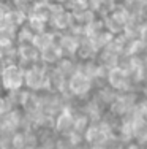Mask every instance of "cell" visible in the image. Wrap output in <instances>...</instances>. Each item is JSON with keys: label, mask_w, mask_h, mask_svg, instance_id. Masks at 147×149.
<instances>
[{"label": "cell", "mask_w": 147, "mask_h": 149, "mask_svg": "<svg viewBox=\"0 0 147 149\" xmlns=\"http://www.w3.org/2000/svg\"><path fill=\"white\" fill-rule=\"evenodd\" d=\"M2 84L8 91H17L24 84V72L16 65H6L2 72Z\"/></svg>", "instance_id": "cell-1"}, {"label": "cell", "mask_w": 147, "mask_h": 149, "mask_svg": "<svg viewBox=\"0 0 147 149\" xmlns=\"http://www.w3.org/2000/svg\"><path fill=\"white\" fill-rule=\"evenodd\" d=\"M92 87V81L84 72H76L70 76L68 79V89L71 91V94L75 95H84L90 91Z\"/></svg>", "instance_id": "cell-2"}, {"label": "cell", "mask_w": 147, "mask_h": 149, "mask_svg": "<svg viewBox=\"0 0 147 149\" xmlns=\"http://www.w3.org/2000/svg\"><path fill=\"white\" fill-rule=\"evenodd\" d=\"M24 83L32 89H41L43 86L48 84V76L44 72L38 67H32L30 70H27L24 73Z\"/></svg>", "instance_id": "cell-3"}, {"label": "cell", "mask_w": 147, "mask_h": 149, "mask_svg": "<svg viewBox=\"0 0 147 149\" xmlns=\"http://www.w3.org/2000/svg\"><path fill=\"white\" fill-rule=\"evenodd\" d=\"M55 127L60 133H70L73 129H75V119L70 114L68 111H62L59 114L57 120H55Z\"/></svg>", "instance_id": "cell-4"}, {"label": "cell", "mask_w": 147, "mask_h": 149, "mask_svg": "<svg viewBox=\"0 0 147 149\" xmlns=\"http://www.w3.org/2000/svg\"><path fill=\"white\" fill-rule=\"evenodd\" d=\"M106 130L104 127H100V125H92L87 129V140L92 141L93 144H101L103 141H106Z\"/></svg>", "instance_id": "cell-5"}, {"label": "cell", "mask_w": 147, "mask_h": 149, "mask_svg": "<svg viewBox=\"0 0 147 149\" xmlns=\"http://www.w3.org/2000/svg\"><path fill=\"white\" fill-rule=\"evenodd\" d=\"M40 57L43 59L46 63H54V62H57V60L62 57V51H60V48H59V46L49 45L48 48L41 49Z\"/></svg>", "instance_id": "cell-6"}, {"label": "cell", "mask_w": 147, "mask_h": 149, "mask_svg": "<svg viewBox=\"0 0 147 149\" xmlns=\"http://www.w3.org/2000/svg\"><path fill=\"white\" fill-rule=\"evenodd\" d=\"M127 79H128V74H127V72H124L122 68L111 70L109 83L112 84V87H115V89H122V87L125 86V83H127Z\"/></svg>", "instance_id": "cell-7"}, {"label": "cell", "mask_w": 147, "mask_h": 149, "mask_svg": "<svg viewBox=\"0 0 147 149\" xmlns=\"http://www.w3.org/2000/svg\"><path fill=\"white\" fill-rule=\"evenodd\" d=\"M32 45L37 49L48 48L49 45H52V35L51 33H44V32H40L38 35H35V37L32 38Z\"/></svg>", "instance_id": "cell-8"}, {"label": "cell", "mask_w": 147, "mask_h": 149, "mask_svg": "<svg viewBox=\"0 0 147 149\" xmlns=\"http://www.w3.org/2000/svg\"><path fill=\"white\" fill-rule=\"evenodd\" d=\"M21 56H22V59L29 60V62H33V60H37L40 57V52H38V49L35 48L33 45H26L22 49H21Z\"/></svg>", "instance_id": "cell-9"}, {"label": "cell", "mask_w": 147, "mask_h": 149, "mask_svg": "<svg viewBox=\"0 0 147 149\" xmlns=\"http://www.w3.org/2000/svg\"><path fill=\"white\" fill-rule=\"evenodd\" d=\"M54 22L57 27H60V29H63V27L68 26L70 22V15H66V11H59L54 15Z\"/></svg>", "instance_id": "cell-10"}, {"label": "cell", "mask_w": 147, "mask_h": 149, "mask_svg": "<svg viewBox=\"0 0 147 149\" xmlns=\"http://www.w3.org/2000/svg\"><path fill=\"white\" fill-rule=\"evenodd\" d=\"M55 2H65V0H55Z\"/></svg>", "instance_id": "cell-11"}]
</instances>
